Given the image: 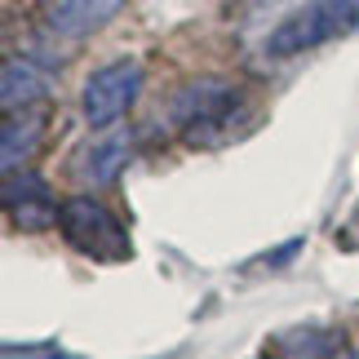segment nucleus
Here are the masks:
<instances>
[{
    "instance_id": "5",
    "label": "nucleus",
    "mask_w": 359,
    "mask_h": 359,
    "mask_svg": "<svg viewBox=\"0 0 359 359\" xmlns=\"http://www.w3.org/2000/svg\"><path fill=\"white\" fill-rule=\"evenodd\" d=\"M129 164V129H116V124H107L89 137L85 147L72 156V177L80 187H111L120 169Z\"/></svg>"
},
{
    "instance_id": "12",
    "label": "nucleus",
    "mask_w": 359,
    "mask_h": 359,
    "mask_svg": "<svg viewBox=\"0 0 359 359\" xmlns=\"http://www.w3.org/2000/svg\"><path fill=\"white\" fill-rule=\"evenodd\" d=\"M328 359H359V346H351V351H337V355H328Z\"/></svg>"
},
{
    "instance_id": "6",
    "label": "nucleus",
    "mask_w": 359,
    "mask_h": 359,
    "mask_svg": "<svg viewBox=\"0 0 359 359\" xmlns=\"http://www.w3.org/2000/svg\"><path fill=\"white\" fill-rule=\"evenodd\" d=\"M129 0H40L36 13L45 22V32L62 36V40H80L93 36L98 27H107Z\"/></svg>"
},
{
    "instance_id": "11",
    "label": "nucleus",
    "mask_w": 359,
    "mask_h": 359,
    "mask_svg": "<svg viewBox=\"0 0 359 359\" xmlns=\"http://www.w3.org/2000/svg\"><path fill=\"white\" fill-rule=\"evenodd\" d=\"M280 5H288V0H240V13L248 18V13H266V9H280Z\"/></svg>"
},
{
    "instance_id": "3",
    "label": "nucleus",
    "mask_w": 359,
    "mask_h": 359,
    "mask_svg": "<svg viewBox=\"0 0 359 359\" xmlns=\"http://www.w3.org/2000/svg\"><path fill=\"white\" fill-rule=\"evenodd\" d=\"M58 231H62V240L89 262H107V266H111V262H129L133 257L129 231H124L120 217L93 196L62 200L58 204Z\"/></svg>"
},
{
    "instance_id": "1",
    "label": "nucleus",
    "mask_w": 359,
    "mask_h": 359,
    "mask_svg": "<svg viewBox=\"0 0 359 359\" xmlns=\"http://www.w3.org/2000/svg\"><path fill=\"white\" fill-rule=\"evenodd\" d=\"M253 120L248 89L231 76H200L187 80L169 102V124L187 147H222Z\"/></svg>"
},
{
    "instance_id": "2",
    "label": "nucleus",
    "mask_w": 359,
    "mask_h": 359,
    "mask_svg": "<svg viewBox=\"0 0 359 359\" xmlns=\"http://www.w3.org/2000/svg\"><path fill=\"white\" fill-rule=\"evenodd\" d=\"M355 27H359V0H306L284 22L271 27L266 58H297V53L355 32Z\"/></svg>"
},
{
    "instance_id": "7",
    "label": "nucleus",
    "mask_w": 359,
    "mask_h": 359,
    "mask_svg": "<svg viewBox=\"0 0 359 359\" xmlns=\"http://www.w3.org/2000/svg\"><path fill=\"white\" fill-rule=\"evenodd\" d=\"M5 209L13 213V222L27 226V231H40V226L58 222V200H53V191L27 169L5 173Z\"/></svg>"
},
{
    "instance_id": "10",
    "label": "nucleus",
    "mask_w": 359,
    "mask_h": 359,
    "mask_svg": "<svg viewBox=\"0 0 359 359\" xmlns=\"http://www.w3.org/2000/svg\"><path fill=\"white\" fill-rule=\"evenodd\" d=\"M5 359H67L53 341H27V346H18V341H5Z\"/></svg>"
},
{
    "instance_id": "9",
    "label": "nucleus",
    "mask_w": 359,
    "mask_h": 359,
    "mask_svg": "<svg viewBox=\"0 0 359 359\" xmlns=\"http://www.w3.org/2000/svg\"><path fill=\"white\" fill-rule=\"evenodd\" d=\"M49 116L40 107H22V111H5V129H0V160H5V173L22 169L27 160L36 156L40 137H45Z\"/></svg>"
},
{
    "instance_id": "4",
    "label": "nucleus",
    "mask_w": 359,
    "mask_h": 359,
    "mask_svg": "<svg viewBox=\"0 0 359 359\" xmlns=\"http://www.w3.org/2000/svg\"><path fill=\"white\" fill-rule=\"evenodd\" d=\"M137 89H142V62L137 58H116L98 67L85 89H80V111H85V120L93 124V129H107V124H120L124 111L133 107Z\"/></svg>"
},
{
    "instance_id": "8",
    "label": "nucleus",
    "mask_w": 359,
    "mask_h": 359,
    "mask_svg": "<svg viewBox=\"0 0 359 359\" xmlns=\"http://www.w3.org/2000/svg\"><path fill=\"white\" fill-rule=\"evenodd\" d=\"M49 89H53L49 67H40L36 58H5V72H0V102H5V111L36 107L40 98H49Z\"/></svg>"
}]
</instances>
